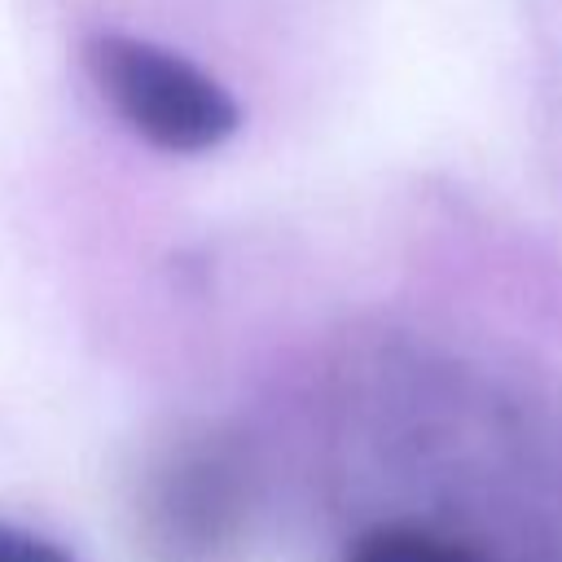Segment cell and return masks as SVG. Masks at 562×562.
<instances>
[{
	"instance_id": "obj_1",
	"label": "cell",
	"mask_w": 562,
	"mask_h": 562,
	"mask_svg": "<svg viewBox=\"0 0 562 562\" xmlns=\"http://www.w3.org/2000/svg\"><path fill=\"white\" fill-rule=\"evenodd\" d=\"M83 66L123 127L162 154H211L241 123L233 92L167 44L101 31L83 44Z\"/></svg>"
},
{
	"instance_id": "obj_2",
	"label": "cell",
	"mask_w": 562,
	"mask_h": 562,
	"mask_svg": "<svg viewBox=\"0 0 562 562\" xmlns=\"http://www.w3.org/2000/svg\"><path fill=\"white\" fill-rule=\"evenodd\" d=\"M250 505V479L241 457L198 435L171 448L145 487L140 522L145 540L162 562H215L233 549Z\"/></svg>"
},
{
	"instance_id": "obj_3",
	"label": "cell",
	"mask_w": 562,
	"mask_h": 562,
	"mask_svg": "<svg viewBox=\"0 0 562 562\" xmlns=\"http://www.w3.org/2000/svg\"><path fill=\"white\" fill-rule=\"evenodd\" d=\"M347 562H483V558L422 527H378L356 540Z\"/></svg>"
},
{
	"instance_id": "obj_4",
	"label": "cell",
	"mask_w": 562,
	"mask_h": 562,
	"mask_svg": "<svg viewBox=\"0 0 562 562\" xmlns=\"http://www.w3.org/2000/svg\"><path fill=\"white\" fill-rule=\"evenodd\" d=\"M0 562H70L53 540L0 518Z\"/></svg>"
}]
</instances>
